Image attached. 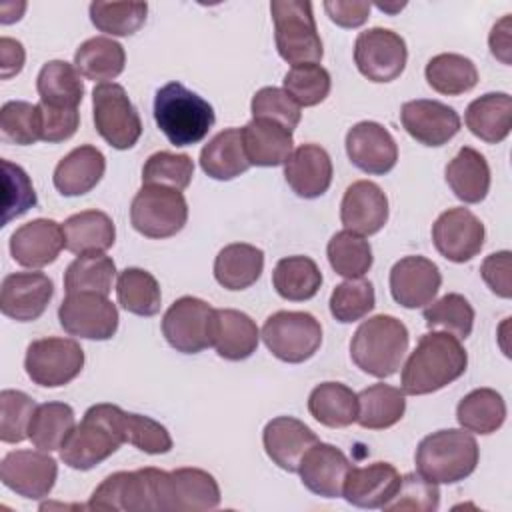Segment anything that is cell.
Returning <instances> with one entry per match:
<instances>
[{"label": "cell", "instance_id": "6da1fadb", "mask_svg": "<svg viewBox=\"0 0 512 512\" xmlns=\"http://www.w3.org/2000/svg\"><path fill=\"white\" fill-rule=\"evenodd\" d=\"M468 366V354L460 340L448 332L432 330L424 334L402 366V392L424 396L442 390L458 380Z\"/></svg>", "mask_w": 512, "mask_h": 512}, {"label": "cell", "instance_id": "7a4b0ae2", "mask_svg": "<svg viewBox=\"0 0 512 512\" xmlns=\"http://www.w3.org/2000/svg\"><path fill=\"white\" fill-rule=\"evenodd\" d=\"M154 120L174 146H192L214 126V108L182 82H168L154 96Z\"/></svg>", "mask_w": 512, "mask_h": 512}, {"label": "cell", "instance_id": "3957f363", "mask_svg": "<svg viewBox=\"0 0 512 512\" xmlns=\"http://www.w3.org/2000/svg\"><path fill=\"white\" fill-rule=\"evenodd\" d=\"M408 344L410 334L404 322L390 314H378L356 328L350 340V358L362 372L388 378L402 366Z\"/></svg>", "mask_w": 512, "mask_h": 512}, {"label": "cell", "instance_id": "277c9868", "mask_svg": "<svg viewBox=\"0 0 512 512\" xmlns=\"http://www.w3.org/2000/svg\"><path fill=\"white\" fill-rule=\"evenodd\" d=\"M480 458L476 438L464 428L438 430L424 436L416 448V470L434 484H456L468 478Z\"/></svg>", "mask_w": 512, "mask_h": 512}, {"label": "cell", "instance_id": "5b68a950", "mask_svg": "<svg viewBox=\"0 0 512 512\" xmlns=\"http://www.w3.org/2000/svg\"><path fill=\"white\" fill-rule=\"evenodd\" d=\"M270 14L280 58L292 66L320 64L324 48L312 14V4L304 0H272Z\"/></svg>", "mask_w": 512, "mask_h": 512}, {"label": "cell", "instance_id": "8992f818", "mask_svg": "<svg viewBox=\"0 0 512 512\" xmlns=\"http://www.w3.org/2000/svg\"><path fill=\"white\" fill-rule=\"evenodd\" d=\"M122 444L124 440L114 426L112 404L100 402L90 406L82 422L68 434L60 446V458L74 470H92L110 458Z\"/></svg>", "mask_w": 512, "mask_h": 512}, {"label": "cell", "instance_id": "52a82bcc", "mask_svg": "<svg viewBox=\"0 0 512 512\" xmlns=\"http://www.w3.org/2000/svg\"><path fill=\"white\" fill-rule=\"evenodd\" d=\"M188 220V202L180 190L168 186L142 184L130 204V222L146 238H170Z\"/></svg>", "mask_w": 512, "mask_h": 512}, {"label": "cell", "instance_id": "ba28073f", "mask_svg": "<svg viewBox=\"0 0 512 512\" xmlns=\"http://www.w3.org/2000/svg\"><path fill=\"white\" fill-rule=\"evenodd\" d=\"M260 338L278 360L300 364L318 352L322 344V326L308 312L280 310L266 318Z\"/></svg>", "mask_w": 512, "mask_h": 512}, {"label": "cell", "instance_id": "9c48e42d", "mask_svg": "<svg viewBox=\"0 0 512 512\" xmlns=\"http://www.w3.org/2000/svg\"><path fill=\"white\" fill-rule=\"evenodd\" d=\"M92 118L96 132L116 150L132 148L142 134V120L124 86L96 84L92 90Z\"/></svg>", "mask_w": 512, "mask_h": 512}, {"label": "cell", "instance_id": "30bf717a", "mask_svg": "<svg viewBox=\"0 0 512 512\" xmlns=\"http://www.w3.org/2000/svg\"><path fill=\"white\" fill-rule=\"evenodd\" d=\"M158 470L140 468L132 472H114L106 476L92 492L88 510H112V512H150L158 510Z\"/></svg>", "mask_w": 512, "mask_h": 512}, {"label": "cell", "instance_id": "8fae6325", "mask_svg": "<svg viewBox=\"0 0 512 512\" xmlns=\"http://www.w3.org/2000/svg\"><path fill=\"white\" fill-rule=\"evenodd\" d=\"M216 308L196 296H182L162 318L166 342L182 354H198L214 344Z\"/></svg>", "mask_w": 512, "mask_h": 512}, {"label": "cell", "instance_id": "7c38bea8", "mask_svg": "<svg viewBox=\"0 0 512 512\" xmlns=\"http://www.w3.org/2000/svg\"><path fill=\"white\" fill-rule=\"evenodd\" d=\"M84 368V350L72 338L48 336L28 344L24 370L42 388H60L72 382Z\"/></svg>", "mask_w": 512, "mask_h": 512}, {"label": "cell", "instance_id": "4fadbf2b", "mask_svg": "<svg viewBox=\"0 0 512 512\" xmlns=\"http://www.w3.org/2000/svg\"><path fill=\"white\" fill-rule=\"evenodd\" d=\"M158 510L160 512H202L220 506V486L202 468L158 470Z\"/></svg>", "mask_w": 512, "mask_h": 512}, {"label": "cell", "instance_id": "5bb4252c", "mask_svg": "<svg viewBox=\"0 0 512 512\" xmlns=\"http://www.w3.org/2000/svg\"><path fill=\"white\" fill-rule=\"evenodd\" d=\"M408 60V48L400 34L390 28H368L356 36L354 62L358 72L370 82L396 80Z\"/></svg>", "mask_w": 512, "mask_h": 512}, {"label": "cell", "instance_id": "9a60e30c", "mask_svg": "<svg viewBox=\"0 0 512 512\" xmlns=\"http://www.w3.org/2000/svg\"><path fill=\"white\" fill-rule=\"evenodd\" d=\"M64 332L86 340H110L118 330V308L104 294L74 292L66 294L58 308Z\"/></svg>", "mask_w": 512, "mask_h": 512}, {"label": "cell", "instance_id": "2e32d148", "mask_svg": "<svg viewBox=\"0 0 512 512\" xmlns=\"http://www.w3.org/2000/svg\"><path fill=\"white\" fill-rule=\"evenodd\" d=\"M58 478V464L44 450H12L0 462V480L28 500L46 498Z\"/></svg>", "mask_w": 512, "mask_h": 512}, {"label": "cell", "instance_id": "e0dca14e", "mask_svg": "<svg viewBox=\"0 0 512 512\" xmlns=\"http://www.w3.org/2000/svg\"><path fill=\"white\" fill-rule=\"evenodd\" d=\"M486 230L482 220L464 206L444 210L432 224L434 248L450 262L462 264L480 254Z\"/></svg>", "mask_w": 512, "mask_h": 512}, {"label": "cell", "instance_id": "ac0fdd59", "mask_svg": "<svg viewBox=\"0 0 512 512\" xmlns=\"http://www.w3.org/2000/svg\"><path fill=\"white\" fill-rule=\"evenodd\" d=\"M54 282L44 272H12L0 286V310L16 322H34L48 308Z\"/></svg>", "mask_w": 512, "mask_h": 512}, {"label": "cell", "instance_id": "d6986e66", "mask_svg": "<svg viewBox=\"0 0 512 512\" xmlns=\"http://www.w3.org/2000/svg\"><path fill=\"white\" fill-rule=\"evenodd\" d=\"M346 154L350 162L372 176L388 174L398 162V146L392 134L378 122L364 120L346 134Z\"/></svg>", "mask_w": 512, "mask_h": 512}, {"label": "cell", "instance_id": "ffe728a7", "mask_svg": "<svg viewBox=\"0 0 512 512\" xmlns=\"http://www.w3.org/2000/svg\"><path fill=\"white\" fill-rule=\"evenodd\" d=\"M402 128L424 146H442L460 130L458 112L438 100H408L400 108Z\"/></svg>", "mask_w": 512, "mask_h": 512}, {"label": "cell", "instance_id": "44dd1931", "mask_svg": "<svg viewBox=\"0 0 512 512\" xmlns=\"http://www.w3.org/2000/svg\"><path fill=\"white\" fill-rule=\"evenodd\" d=\"M442 284L440 268L424 256H404L390 270V294L404 308L432 304Z\"/></svg>", "mask_w": 512, "mask_h": 512}, {"label": "cell", "instance_id": "7402d4cb", "mask_svg": "<svg viewBox=\"0 0 512 512\" xmlns=\"http://www.w3.org/2000/svg\"><path fill=\"white\" fill-rule=\"evenodd\" d=\"M340 222L346 230L360 236H372L388 222V198L384 190L370 180L352 182L340 204Z\"/></svg>", "mask_w": 512, "mask_h": 512}, {"label": "cell", "instance_id": "603a6c76", "mask_svg": "<svg viewBox=\"0 0 512 512\" xmlns=\"http://www.w3.org/2000/svg\"><path fill=\"white\" fill-rule=\"evenodd\" d=\"M64 248L62 224L50 218H36L14 230L10 254L24 268H44L52 264Z\"/></svg>", "mask_w": 512, "mask_h": 512}, {"label": "cell", "instance_id": "cb8c5ba5", "mask_svg": "<svg viewBox=\"0 0 512 512\" xmlns=\"http://www.w3.org/2000/svg\"><path fill=\"white\" fill-rule=\"evenodd\" d=\"M320 442L302 420L294 416L272 418L262 430V444L268 458L286 472H298L304 454Z\"/></svg>", "mask_w": 512, "mask_h": 512}, {"label": "cell", "instance_id": "d4e9b609", "mask_svg": "<svg viewBox=\"0 0 512 512\" xmlns=\"http://www.w3.org/2000/svg\"><path fill=\"white\" fill-rule=\"evenodd\" d=\"M350 462L346 454L324 442H316L302 458L298 474L302 484L322 498H338L342 496L344 480L350 470Z\"/></svg>", "mask_w": 512, "mask_h": 512}, {"label": "cell", "instance_id": "484cf974", "mask_svg": "<svg viewBox=\"0 0 512 512\" xmlns=\"http://www.w3.org/2000/svg\"><path fill=\"white\" fill-rule=\"evenodd\" d=\"M284 178L300 198L322 196L332 184L330 154L318 144H300L284 162Z\"/></svg>", "mask_w": 512, "mask_h": 512}, {"label": "cell", "instance_id": "4316f807", "mask_svg": "<svg viewBox=\"0 0 512 512\" xmlns=\"http://www.w3.org/2000/svg\"><path fill=\"white\" fill-rule=\"evenodd\" d=\"M400 484V474L390 462L352 466L344 480L342 496L358 508H382Z\"/></svg>", "mask_w": 512, "mask_h": 512}, {"label": "cell", "instance_id": "83f0119b", "mask_svg": "<svg viewBox=\"0 0 512 512\" xmlns=\"http://www.w3.org/2000/svg\"><path fill=\"white\" fill-rule=\"evenodd\" d=\"M242 144L250 166L262 168L284 164L294 150L292 132L266 118H252L242 128Z\"/></svg>", "mask_w": 512, "mask_h": 512}, {"label": "cell", "instance_id": "f1b7e54d", "mask_svg": "<svg viewBox=\"0 0 512 512\" xmlns=\"http://www.w3.org/2000/svg\"><path fill=\"white\" fill-rule=\"evenodd\" d=\"M106 170L104 154L90 144L70 150L54 168V188L62 196H82L96 188Z\"/></svg>", "mask_w": 512, "mask_h": 512}, {"label": "cell", "instance_id": "f546056e", "mask_svg": "<svg viewBox=\"0 0 512 512\" xmlns=\"http://www.w3.org/2000/svg\"><path fill=\"white\" fill-rule=\"evenodd\" d=\"M260 342V330L256 322L234 308H216L214 350L220 358L240 362L250 358Z\"/></svg>", "mask_w": 512, "mask_h": 512}, {"label": "cell", "instance_id": "4dcf8cb0", "mask_svg": "<svg viewBox=\"0 0 512 512\" xmlns=\"http://www.w3.org/2000/svg\"><path fill=\"white\" fill-rule=\"evenodd\" d=\"M444 174L450 190L464 204H478L488 196L490 166L478 150L462 146L458 154L446 164Z\"/></svg>", "mask_w": 512, "mask_h": 512}, {"label": "cell", "instance_id": "1f68e13d", "mask_svg": "<svg viewBox=\"0 0 512 512\" xmlns=\"http://www.w3.org/2000/svg\"><path fill=\"white\" fill-rule=\"evenodd\" d=\"M64 248L72 254L106 252L114 246L116 226L102 210H82L72 214L62 224Z\"/></svg>", "mask_w": 512, "mask_h": 512}, {"label": "cell", "instance_id": "d6a6232c", "mask_svg": "<svg viewBox=\"0 0 512 512\" xmlns=\"http://www.w3.org/2000/svg\"><path fill=\"white\" fill-rule=\"evenodd\" d=\"M468 130L488 142H502L512 130V98L506 92H488L472 100L464 114Z\"/></svg>", "mask_w": 512, "mask_h": 512}, {"label": "cell", "instance_id": "836d02e7", "mask_svg": "<svg viewBox=\"0 0 512 512\" xmlns=\"http://www.w3.org/2000/svg\"><path fill=\"white\" fill-rule=\"evenodd\" d=\"M264 270V252L246 242L224 246L214 260V278L226 290H246Z\"/></svg>", "mask_w": 512, "mask_h": 512}, {"label": "cell", "instance_id": "e575fe53", "mask_svg": "<svg viewBox=\"0 0 512 512\" xmlns=\"http://www.w3.org/2000/svg\"><path fill=\"white\" fill-rule=\"evenodd\" d=\"M200 168L214 180H234L250 168L242 144L240 128H226L218 132L200 150Z\"/></svg>", "mask_w": 512, "mask_h": 512}, {"label": "cell", "instance_id": "d590c367", "mask_svg": "<svg viewBox=\"0 0 512 512\" xmlns=\"http://www.w3.org/2000/svg\"><path fill=\"white\" fill-rule=\"evenodd\" d=\"M36 90L40 102L50 108H78L84 98V80L74 64L50 60L38 72Z\"/></svg>", "mask_w": 512, "mask_h": 512}, {"label": "cell", "instance_id": "8d00e7d4", "mask_svg": "<svg viewBox=\"0 0 512 512\" xmlns=\"http://www.w3.org/2000/svg\"><path fill=\"white\" fill-rule=\"evenodd\" d=\"M310 416L328 428H346L356 422L358 394L342 382H322L308 396Z\"/></svg>", "mask_w": 512, "mask_h": 512}, {"label": "cell", "instance_id": "74e56055", "mask_svg": "<svg viewBox=\"0 0 512 512\" xmlns=\"http://www.w3.org/2000/svg\"><path fill=\"white\" fill-rule=\"evenodd\" d=\"M406 394L390 384H372L358 392L356 422L366 430H384L402 420Z\"/></svg>", "mask_w": 512, "mask_h": 512}, {"label": "cell", "instance_id": "f35d334b", "mask_svg": "<svg viewBox=\"0 0 512 512\" xmlns=\"http://www.w3.org/2000/svg\"><path fill=\"white\" fill-rule=\"evenodd\" d=\"M126 64L124 46L108 36H94L82 42L74 52L76 70L94 82L114 80Z\"/></svg>", "mask_w": 512, "mask_h": 512}, {"label": "cell", "instance_id": "ab89813d", "mask_svg": "<svg viewBox=\"0 0 512 512\" xmlns=\"http://www.w3.org/2000/svg\"><path fill=\"white\" fill-rule=\"evenodd\" d=\"M272 284L284 300L304 302L316 296L322 286V272L308 256L280 258L272 272Z\"/></svg>", "mask_w": 512, "mask_h": 512}, {"label": "cell", "instance_id": "60d3db41", "mask_svg": "<svg viewBox=\"0 0 512 512\" xmlns=\"http://www.w3.org/2000/svg\"><path fill=\"white\" fill-rule=\"evenodd\" d=\"M456 420L468 432L492 434L506 420V402L492 388H476L458 402Z\"/></svg>", "mask_w": 512, "mask_h": 512}, {"label": "cell", "instance_id": "b9f144b4", "mask_svg": "<svg viewBox=\"0 0 512 512\" xmlns=\"http://www.w3.org/2000/svg\"><path fill=\"white\" fill-rule=\"evenodd\" d=\"M426 82L432 90L446 96H460L478 84L476 64L454 52H442L428 60L424 70Z\"/></svg>", "mask_w": 512, "mask_h": 512}, {"label": "cell", "instance_id": "7bdbcfd3", "mask_svg": "<svg viewBox=\"0 0 512 512\" xmlns=\"http://www.w3.org/2000/svg\"><path fill=\"white\" fill-rule=\"evenodd\" d=\"M116 278V264L104 252H90L76 256L64 272L66 294L96 292L108 296Z\"/></svg>", "mask_w": 512, "mask_h": 512}, {"label": "cell", "instance_id": "ee69618b", "mask_svg": "<svg viewBox=\"0 0 512 512\" xmlns=\"http://www.w3.org/2000/svg\"><path fill=\"white\" fill-rule=\"evenodd\" d=\"M76 426V414L66 402L38 404L28 428V440L44 452L60 450Z\"/></svg>", "mask_w": 512, "mask_h": 512}, {"label": "cell", "instance_id": "f6af8a7d", "mask_svg": "<svg viewBox=\"0 0 512 512\" xmlns=\"http://www.w3.org/2000/svg\"><path fill=\"white\" fill-rule=\"evenodd\" d=\"M112 418L120 438L138 448L140 452L166 454L172 450L170 432L154 418L136 412H126L116 404H112Z\"/></svg>", "mask_w": 512, "mask_h": 512}, {"label": "cell", "instance_id": "bcb514c9", "mask_svg": "<svg viewBox=\"0 0 512 512\" xmlns=\"http://www.w3.org/2000/svg\"><path fill=\"white\" fill-rule=\"evenodd\" d=\"M118 304L136 316H154L162 306L158 280L144 268H124L116 280Z\"/></svg>", "mask_w": 512, "mask_h": 512}, {"label": "cell", "instance_id": "7dc6e473", "mask_svg": "<svg viewBox=\"0 0 512 512\" xmlns=\"http://www.w3.org/2000/svg\"><path fill=\"white\" fill-rule=\"evenodd\" d=\"M326 256L332 270L344 278H362L374 262L370 242L346 228L328 240Z\"/></svg>", "mask_w": 512, "mask_h": 512}, {"label": "cell", "instance_id": "c3c4849f", "mask_svg": "<svg viewBox=\"0 0 512 512\" xmlns=\"http://www.w3.org/2000/svg\"><path fill=\"white\" fill-rule=\"evenodd\" d=\"M424 322L430 330H442L466 340L474 328V308L462 294L452 292L424 310Z\"/></svg>", "mask_w": 512, "mask_h": 512}, {"label": "cell", "instance_id": "681fc988", "mask_svg": "<svg viewBox=\"0 0 512 512\" xmlns=\"http://www.w3.org/2000/svg\"><path fill=\"white\" fill-rule=\"evenodd\" d=\"M148 14L146 2H92L90 22L104 34L130 36L138 32Z\"/></svg>", "mask_w": 512, "mask_h": 512}, {"label": "cell", "instance_id": "f907efd6", "mask_svg": "<svg viewBox=\"0 0 512 512\" xmlns=\"http://www.w3.org/2000/svg\"><path fill=\"white\" fill-rule=\"evenodd\" d=\"M0 134L4 142L30 146L42 138V118L38 104L10 100L0 108Z\"/></svg>", "mask_w": 512, "mask_h": 512}, {"label": "cell", "instance_id": "816d5d0a", "mask_svg": "<svg viewBox=\"0 0 512 512\" xmlns=\"http://www.w3.org/2000/svg\"><path fill=\"white\" fill-rule=\"evenodd\" d=\"M376 306L374 286L366 278H346L338 284L330 296V314L342 322L350 324L362 320Z\"/></svg>", "mask_w": 512, "mask_h": 512}, {"label": "cell", "instance_id": "f5cc1de1", "mask_svg": "<svg viewBox=\"0 0 512 512\" xmlns=\"http://www.w3.org/2000/svg\"><path fill=\"white\" fill-rule=\"evenodd\" d=\"M284 90L292 96V100L302 108L316 106L326 100L332 88L330 72L320 64H298L292 66L284 80Z\"/></svg>", "mask_w": 512, "mask_h": 512}, {"label": "cell", "instance_id": "db71d44e", "mask_svg": "<svg viewBox=\"0 0 512 512\" xmlns=\"http://www.w3.org/2000/svg\"><path fill=\"white\" fill-rule=\"evenodd\" d=\"M194 176V162L188 154H174L168 150L148 156L142 168V184L168 186L174 190H186Z\"/></svg>", "mask_w": 512, "mask_h": 512}, {"label": "cell", "instance_id": "11a10c76", "mask_svg": "<svg viewBox=\"0 0 512 512\" xmlns=\"http://www.w3.org/2000/svg\"><path fill=\"white\" fill-rule=\"evenodd\" d=\"M440 506L438 484L430 482L418 472H408L400 476V484L392 498L382 506L388 512H434Z\"/></svg>", "mask_w": 512, "mask_h": 512}, {"label": "cell", "instance_id": "9f6ffc18", "mask_svg": "<svg viewBox=\"0 0 512 512\" xmlns=\"http://www.w3.org/2000/svg\"><path fill=\"white\" fill-rule=\"evenodd\" d=\"M36 406L38 404L22 390L6 388L0 392V440L4 444H18L28 438Z\"/></svg>", "mask_w": 512, "mask_h": 512}, {"label": "cell", "instance_id": "6f0895ef", "mask_svg": "<svg viewBox=\"0 0 512 512\" xmlns=\"http://www.w3.org/2000/svg\"><path fill=\"white\" fill-rule=\"evenodd\" d=\"M250 110H252V118H266V120L278 122L290 132L302 120L300 106L292 100V96L284 88H276V86L260 88L252 96Z\"/></svg>", "mask_w": 512, "mask_h": 512}, {"label": "cell", "instance_id": "680465c9", "mask_svg": "<svg viewBox=\"0 0 512 512\" xmlns=\"http://www.w3.org/2000/svg\"><path fill=\"white\" fill-rule=\"evenodd\" d=\"M4 170V218L2 226H6L10 220L26 214L30 208L36 206L38 198L32 186L30 176L26 170L18 164H12L10 160H2Z\"/></svg>", "mask_w": 512, "mask_h": 512}, {"label": "cell", "instance_id": "91938a15", "mask_svg": "<svg viewBox=\"0 0 512 512\" xmlns=\"http://www.w3.org/2000/svg\"><path fill=\"white\" fill-rule=\"evenodd\" d=\"M40 118H42V138L48 144L64 142L72 138L80 124L78 108H50L38 102Z\"/></svg>", "mask_w": 512, "mask_h": 512}, {"label": "cell", "instance_id": "94428289", "mask_svg": "<svg viewBox=\"0 0 512 512\" xmlns=\"http://www.w3.org/2000/svg\"><path fill=\"white\" fill-rule=\"evenodd\" d=\"M510 250H500L484 258L480 266V276L488 284V288L500 296L510 298L512 296V258Z\"/></svg>", "mask_w": 512, "mask_h": 512}, {"label": "cell", "instance_id": "6125c7cd", "mask_svg": "<svg viewBox=\"0 0 512 512\" xmlns=\"http://www.w3.org/2000/svg\"><path fill=\"white\" fill-rule=\"evenodd\" d=\"M370 2L362 0H352V2H342V0H328L324 2V10L328 18L342 28H358L362 26L368 16H370Z\"/></svg>", "mask_w": 512, "mask_h": 512}, {"label": "cell", "instance_id": "be15d7a7", "mask_svg": "<svg viewBox=\"0 0 512 512\" xmlns=\"http://www.w3.org/2000/svg\"><path fill=\"white\" fill-rule=\"evenodd\" d=\"M26 52L20 40L2 36L0 38V78L8 80L24 68Z\"/></svg>", "mask_w": 512, "mask_h": 512}, {"label": "cell", "instance_id": "e7e4bbea", "mask_svg": "<svg viewBox=\"0 0 512 512\" xmlns=\"http://www.w3.org/2000/svg\"><path fill=\"white\" fill-rule=\"evenodd\" d=\"M488 46L492 56H496L502 64H510V50H512V18L510 14L502 16L490 30Z\"/></svg>", "mask_w": 512, "mask_h": 512}, {"label": "cell", "instance_id": "03108f58", "mask_svg": "<svg viewBox=\"0 0 512 512\" xmlns=\"http://www.w3.org/2000/svg\"><path fill=\"white\" fill-rule=\"evenodd\" d=\"M378 8L382 10V12H398V10H402L404 8V4H396V6H388V4H378Z\"/></svg>", "mask_w": 512, "mask_h": 512}]
</instances>
